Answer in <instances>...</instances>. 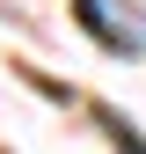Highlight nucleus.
<instances>
[{"label": "nucleus", "instance_id": "f257e3e1", "mask_svg": "<svg viewBox=\"0 0 146 154\" xmlns=\"http://www.w3.org/2000/svg\"><path fill=\"white\" fill-rule=\"evenodd\" d=\"M80 29L110 51H146V15H132V0H80Z\"/></svg>", "mask_w": 146, "mask_h": 154}, {"label": "nucleus", "instance_id": "f03ea898", "mask_svg": "<svg viewBox=\"0 0 146 154\" xmlns=\"http://www.w3.org/2000/svg\"><path fill=\"white\" fill-rule=\"evenodd\" d=\"M102 125H110V140H117L124 154H146V140H139V132H132V125H124V118H117V110H102Z\"/></svg>", "mask_w": 146, "mask_h": 154}]
</instances>
